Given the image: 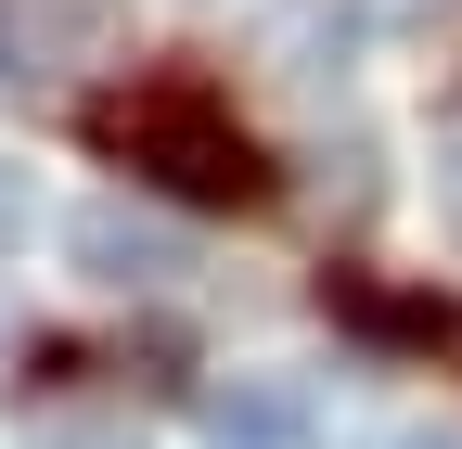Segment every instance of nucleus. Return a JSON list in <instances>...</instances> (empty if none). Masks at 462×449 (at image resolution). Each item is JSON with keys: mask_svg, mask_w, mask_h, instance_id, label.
Masks as SVG:
<instances>
[{"mask_svg": "<svg viewBox=\"0 0 462 449\" xmlns=\"http://www.w3.org/2000/svg\"><path fill=\"white\" fill-rule=\"evenodd\" d=\"M385 449H462V436H385Z\"/></svg>", "mask_w": 462, "mask_h": 449, "instance_id": "6e6552de", "label": "nucleus"}, {"mask_svg": "<svg viewBox=\"0 0 462 449\" xmlns=\"http://www.w3.org/2000/svg\"><path fill=\"white\" fill-rule=\"evenodd\" d=\"M26 449H142V436H116V424H39Z\"/></svg>", "mask_w": 462, "mask_h": 449, "instance_id": "0eeeda50", "label": "nucleus"}, {"mask_svg": "<svg viewBox=\"0 0 462 449\" xmlns=\"http://www.w3.org/2000/svg\"><path fill=\"white\" fill-rule=\"evenodd\" d=\"M78 129H90V154H116L129 180L180 193V206H270L282 193V167L257 154V129L231 116V90L206 65H142V78L90 90Z\"/></svg>", "mask_w": 462, "mask_h": 449, "instance_id": "f257e3e1", "label": "nucleus"}, {"mask_svg": "<svg viewBox=\"0 0 462 449\" xmlns=\"http://www.w3.org/2000/svg\"><path fill=\"white\" fill-rule=\"evenodd\" d=\"M193 436H206V449H309L321 411L296 399V385H270V372H231V385L193 399Z\"/></svg>", "mask_w": 462, "mask_h": 449, "instance_id": "20e7f679", "label": "nucleus"}, {"mask_svg": "<svg viewBox=\"0 0 462 449\" xmlns=\"http://www.w3.org/2000/svg\"><path fill=\"white\" fill-rule=\"evenodd\" d=\"M65 257L90 270L103 296H167V283H193V270H206L180 218H154V206H116V193L65 218Z\"/></svg>", "mask_w": 462, "mask_h": 449, "instance_id": "f03ea898", "label": "nucleus"}, {"mask_svg": "<svg viewBox=\"0 0 462 449\" xmlns=\"http://www.w3.org/2000/svg\"><path fill=\"white\" fill-rule=\"evenodd\" d=\"M129 14L116 0H0V90H51L78 65H116Z\"/></svg>", "mask_w": 462, "mask_h": 449, "instance_id": "7ed1b4c3", "label": "nucleus"}, {"mask_svg": "<svg viewBox=\"0 0 462 449\" xmlns=\"http://www.w3.org/2000/svg\"><path fill=\"white\" fill-rule=\"evenodd\" d=\"M0 334H14V321H0Z\"/></svg>", "mask_w": 462, "mask_h": 449, "instance_id": "1a4fd4ad", "label": "nucleus"}, {"mask_svg": "<svg viewBox=\"0 0 462 449\" xmlns=\"http://www.w3.org/2000/svg\"><path fill=\"white\" fill-rule=\"evenodd\" d=\"M26 218H39V193H26V167H14V154H0V257H14V244H26Z\"/></svg>", "mask_w": 462, "mask_h": 449, "instance_id": "423d86ee", "label": "nucleus"}, {"mask_svg": "<svg viewBox=\"0 0 462 449\" xmlns=\"http://www.w3.org/2000/svg\"><path fill=\"white\" fill-rule=\"evenodd\" d=\"M321 308L360 321V334H385V347H462V308L449 296H385V283H360V270H321Z\"/></svg>", "mask_w": 462, "mask_h": 449, "instance_id": "39448f33", "label": "nucleus"}]
</instances>
